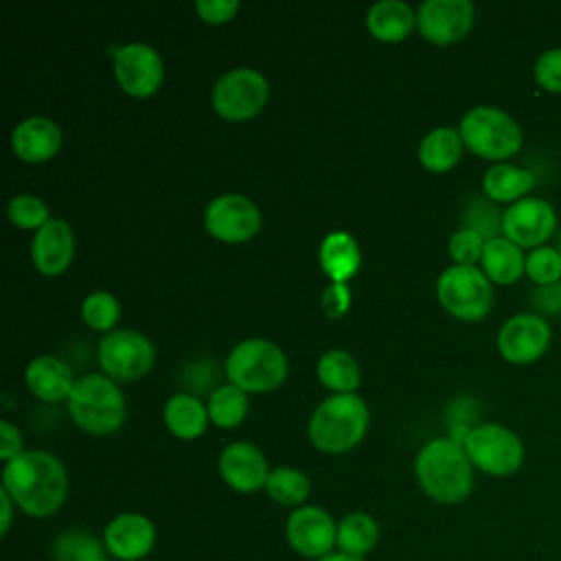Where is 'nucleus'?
Returning a JSON list of instances; mask_svg holds the SVG:
<instances>
[{
	"mask_svg": "<svg viewBox=\"0 0 561 561\" xmlns=\"http://www.w3.org/2000/svg\"><path fill=\"white\" fill-rule=\"evenodd\" d=\"M318 561H364V559H357V557H351V554H344V552H331Z\"/></svg>",
	"mask_w": 561,
	"mask_h": 561,
	"instance_id": "44",
	"label": "nucleus"
},
{
	"mask_svg": "<svg viewBox=\"0 0 561 561\" xmlns=\"http://www.w3.org/2000/svg\"><path fill=\"white\" fill-rule=\"evenodd\" d=\"M440 305L460 320H482L493 305V287L476 265H449L436 280Z\"/></svg>",
	"mask_w": 561,
	"mask_h": 561,
	"instance_id": "7",
	"label": "nucleus"
},
{
	"mask_svg": "<svg viewBox=\"0 0 561 561\" xmlns=\"http://www.w3.org/2000/svg\"><path fill=\"white\" fill-rule=\"evenodd\" d=\"M204 226L213 237L228 243H239L259 230L261 213L250 197L226 193L206 206Z\"/></svg>",
	"mask_w": 561,
	"mask_h": 561,
	"instance_id": "12",
	"label": "nucleus"
},
{
	"mask_svg": "<svg viewBox=\"0 0 561 561\" xmlns=\"http://www.w3.org/2000/svg\"><path fill=\"white\" fill-rule=\"evenodd\" d=\"M226 373L230 383L245 392H267L278 388L287 377V359L278 344L250 337L228 353Z\"/></svg>",
	"mask_w": 561,
	"mask_h": 561,
	"instance_id": "5",
	"label": "nucleus"
},
{
	"mask_svg": "<svg viewBox=\"0 0 561 561\" xmlns=\"http://www.w3.org/2000/svg\"><path fill=\"white\" fill-rule=\"evenodd\" d=\"M533 305L543 313H561V280L552 285H541L533 294Z\"/></svg>",
	"mask_w": 561,
	"mask_h": 561,
	"instance_id": "42",
	"label": "nucleus"
},
{
	"mask_svg": "<svg viewBox=\"0 0 561 561\" xmlns=\"http://www.w3.org/2000/svg\"><path fill=\"white\" fill-rule=\"evenodd\" d=\"M219 473L224 482L239 493H254L265 486L270 469L263 451L252 443H230L219 456Z\"/></svg>",
	"mask_w": 561,
	"mask_h": 561,
	"instance_id": "18",
	"label": "nucleus"
},
{
	"mask_svg": "<svg viewBox=\"0 0 561 561\" xmlns=\"http://www.w3.org/2000/svg\"><path fill=\"white\" fill-rule=\"evenodd\" d=\"M557 250H559V254H561V232H559V248H557Z\"/></svg>",
	"mask_w": 561,
	"mask_h": 561,
	"instance_id": "45",
	"label": "nucleus"
},
{
	"mask_svg": "<svg viewBox=\"0 0 561 561\" xmlns=\"http://www.w3.org/2000/svg\"><path fill=\"white\" fill-rule=\"evenodd\" d=\"M416 24V13L401 0H379L366 13L368 31L381 42H399L410 35Z\"/></svg>",
	"mask_w": 561,
	"mask_h": 561,
	"instance_id": "23",
	"label": "nucleus"
},
{
	"mask_svg": "<svg viewBox=\"0 0 561 561\" xmlns=\"http://www.w3.org/2000/svg\"><path fill=\"white\" fill-rule=\"evenodd\" d=\"M28 390L44 401L68 399L75 388L72 370L66 362L53 355H39L28 362L24 373Z\"/></svg>",
	"mask_w": 561,
	"mask_h": 561,
	"instance_id": "21",
	"label": "nucleus"
},
{
	"mask_svg": "<svg viewBox=\"0 0 561 561\" xmlns=\"http://www.w3.org/2000/svg\"><path fill=\"white\" fill-rule=\"evenodd\" d=\"M467 221H469L467 228L480 232L486 241L497 237L495 232L502 230V215L493 204L484 199H473V208L467 213Z\"/></svg>",
	"mask_w": 561,
	"mask_h": 561,
	"instance_id": "37",
	"label": "nucleus"
},
{
	"mask_svg": "<svg viewBox=\"0 0 561 561\" xmlns=\"http://www.w3.org/2000/svg\"><path fill=\"white\" fill-rule=\"evenodd\" d=\"M22 434L20 430L9 423V421H0V458L4 462H9L11 458H15L18 454H22Z\"/></svg>",
	"mask_w": 561,
	"mask_h": 561,
	"instance_id": "41",
	"label": "nucleus"
},
{
	"mask_svg": "<svg viewBox=\"0 0 561 561\" xmlns=\"http://www.w3.org/2000/svg\"><path fill=\"white\" fill-rule=\"evenodd\" d=\"M484 243L486 239L480 232L471 228H460L449 239V254L458 265H473L482 259Z\"/></svg>",
	"mask_w": 561,
	"mask_h": 561,
	"instance_id": "36",
	"label": "nucleus"
},
{
	"mask_svg": "<svg viewBox=\"0 0 561 561\" xmlns=\"http://www.w3.org/2000/svg\"><path fill=\"white\" fill-rule=\"evenodd\" d=\"M318 379L335 394L353 392L359 386V366L346 351L333 348L320 355Z\"/></svg>",
	"mask_w": 561,
	"mask_h": 561,
	"instance_id": "30",
	"label": "nucleus"
},
{
	"mask_svg": "<svg viewBox=\"0 0 561 561\" xmlns=\"http://www.w3.org/2000/svg\"><path fill=\"white\" fill-rule=\"evenodd\" d=\"M462 136L454 127H436L425 134L419 145V160L430 171H447L451 169L462 153Z\"/></svg>",
	"mask_w": 561,
	"mask_h": 561,
	"instance_id": "27",
	"label": "nucleus"
},
{
	"mask_svg": "<svg viewBox=\"0 0 561 561\" xmlns=\"http://www.w3.org/2000/svg\"><path fill=\"white\" fill-rule=\"evenodd\" d=\"M482 272L489 280L497 285H511L519 280L526 272V259L519 245L508 241L506 237H493L484 243L482 252Z\"/></svg>",
	"mask_w": 561,
	"mask_h": 561,
	"instance_id": "24",
	"label": "nucleus"
},
{
	"mask_svg": "<svg viewBox=\"0 0 561 561\" xmlns=\"http://www.w3.org/2000/svg\"><path fill=\"white\" fill-rule=\"evenodd\" d=\"M114 75L127 94L149 96L160 88L164 68L153 46L145 42H129L114 55Z\"/></svg>",
	"mask_w": 561,
	"mask_h": 561,
	"instance_id": "13",
	"label": "nucleus"
},
{
	"mask_svg": "<svg viewBox=\"0 0 561 561\" xmlns=\"http://www.w3.org/2000/svg\"><path fill=\"white\" fill-rule=\"evenodd\" d=\"M557 228L554 208L541 197H524L502 213V232L519 248H535Z\"/></svg>",
	"mask_w": 561,
	"mask_h": 561,
	"instance_id": "14",
	"label": "nucleus"
},
{
	"mask_svg": "<svg viewBox=\"0 0 561 561\" xmlns=\"http://www.w3.org/2000/svg\"><path fill=\"white\" fill-rule=\"evenodd\" d=\"M320 267L333 283H346L359 267L362 254L357 248V241L344 232H331L320 243Z\"/></svg>",
	"mask_w": 561,
	"mask_h": 561,
	"instance_id": "22",
	"label": "nucleus"
},
{
	"mask_svg": "<svg viewBox=\"0 0 561 561\" xmlns=\"http://www.w3.org/2000/svg\"><path fill=\"white\" fill-rule=\"evenodd\" d=\"M270 83L254 68H232L213 88V107L228 121H245L263 110Z\"/></svg>",
	"mask_w": 561,
	"mask_h": 561,
	"instance_id": "9",
	"label": "nucleus"
},
{
	"mask_svg": "<svg viewBox=\"0 0 561 561\" xmlns=\"http://www.w3.org/2000/svg\"><path fill=\"white\" fill-rule=\"evenodd\" d=\"M535 79L543 90L561 92V48H548L537 57Z\"/></svg>",
	"mask_w": 561,
	"mask_h": 561,
	"instance_id": "38",
	"label": "nucleus"
},
{
	"mask_svg": "<svg viewBox=\"0 0 561 561\" xmlns=\"http://www.w3.org/2000/svg\"><path fill=\"white\" fill-rule=\"evenodd\" d=\"M13 500L9 497V493L4 489H0V508H2V517H0V533L7 535L11 528V519H13Z\"/></svg>",
	"mask_w": 561,
	"mask_h": 561,
	"instance_id": "43",
	"label": "nucleus"
},
{
	"mask_svg": "<svg viewBox=\"0 0 561 561\" xmlns=\"http://www.w3.org/2000/svg\"><path fill=\"white\" fill-rule=\"evenodd\" d=\"M164 423L178 438L193 440L202 436L208 425V408L197 397L178 392L164 405Z\"/></svg>",
	"mask_w": 561,
	"mask_h": 561,
	"instance_id": "26",
	"label": "nucleus"
},
{
	"mask_svg": "<svg viewBox=\"0 0 561 561\" xmlns=\"http://www.w3.org/2000/svg\"><path fill=\"white\" fill-rule=\"evenodd\" d=\"M462 447L471 465L489 476H511L524 462L522 440L500 423H480L471 427Z\"/></svg>",
	"mask_w": 561,
	"mask_h": 561,
	"instance_id": "8",
	"label": "nucleus"
},
{
	"mask_svg": "<svg viewBox=\"0 0 561 561\" xmlns=\"http://www.w3.org/2000/svg\"><path fill=\"white\" fill-rule=\"evenodd\" d=\"M550 344V324L539 313H517L497 333V351L511 364L539 359Z\"/></svg>",
	"mask_w": 561,
	"mask_h": 561,
	"instance_id": "15",
	"label": "nucleus"
},
{
	"mask_svg": "<svg viewBox=\"0 0 561 561\" xmlns=\"http://www.w3.org/2000/svg\"><path fill=\"white\" fill-rule=\"evenodd\" d=\"M195 9L202 20L219 24V22L230 20L237 13L239 2L237 0H197Z\"/></svg>",
	"mask_w": 561,
	"mask_h": 561,
	"instance_id": "39",
	"label": "nucleus"
},
{
	"mask_svg": "<svg viewBox=\"0 0 561 561\" xmlns=\"http://www.w3.org/2000/svg\"><path fill=\"white\" fill-rule=\"evenodd\" d=\"M368 408L355 392L327 397L309 419L311 443L327 454L353 449L366 434Z\"/></svg>",
	"mask_w": 561,
	"mask_h": 561,
	"instance_id": "3",
	"label": "nucleus"
},
{
	"mask_svg": "<svg viewBox=\"0 0 561 561\" xmlns=\"http://www.w3.org/2000/svg\"><path fill=\"white\" fill-rule=\"evenodd\" d=\"M68 410L81 430L90 434H112L125 421V397L110 377L92 373L75 381Z\"/></svg>",
	"mask_w": 561,
	"mask_h": 561,
	"instance_id": "4",
	"label": "nucleus"
},
{
	"mask_svg": "<svg viewBox=\"0 0 561 561\" xmlns=\"http://www.w3.org/2000/svg\"><path fill=\"white\" fill-rule=\"evenodd\" d=\"M11 147L24 162H44L61 147V129L53 118L28 116L13 127Z\"/></svg>",
	"mask_w": 561,
	"mask_h": 561,
	"instance_id": "20",
	"label": "nucleus"
},
{
	"mask_svg": "<svg viewBox=\"0 0 561 561\" xmlns=\"http://www.w3.org/2000/svg\"><path fill=\"white\" fill-rule=\"evenodd\" d=\"M156 359V348L149 337L131 329H118L103 335L99 342V362L110 379H136L149 373Z\"/></svg>",
	"mask_w": 561,
	"mask_h": 561,
	"instance_id": "10",
	"label": "nucleus"
},
{
	"mask_svg": "<svg viewBox=\"0 0 561 561\" xmlns=\"http://www.w3.org/2000/svg\"><path fill=\"white\" fill-rule=\"evenodd\" d=\"M309 478L294 467H276L270 471L265 491L280 506H302L309 497Z\"/></svg>",
	"mask_w": 561,
	"mask_h": 561,
	"instance_id": "31",
	"label": "nucleus"
},
{
	"mask_svg": "<svg viewBox=\"0 0 561 561\" xmlns=\"http://www.w3.org/2000/svg\"><path fill=\"white\" fill-rule=\"evenodd\" d=\"M416 482L438 504H458L473 491V465L462 445L451 438H432L414 460Z\"/></svg>",
	"mask_w": 561,
	"mask_h": 561,
	"instance_id": "2",
	"label": "nucleus"
},
{
	"mask_svg": "<svg viewBox=\"0 0 561 561\" xmlns=\"http://www.w3.org/2000/svg\"><path fill=\"white\" fill-rule=\"evenodd\" d=\"M379 539L377 522L362 511H353L337 522V550L357 559H364Z\"/></svg>",
	"mask_w": 561,
	"mask_h": 561,
	"instance_id": "28",
	"label": "nucleus"
},
{
	"mask_svg": "<svg viewBox=\"0 0 561 561\" xmlns=\"http://www.w3.org/2000/svg\"><path fill=\"white\" fill-rule=\"evenodd\" d=\"M535 186V175L528 169H522L511 162L493 164L484 178L482 188L489 199L493 202H519L530 193Z\"/></svg>",
	"mask_w": 561,
	"mask_h": 561,
	"instance_id": "25",
	"label": "nucleus"
},
{
	"mask_svg": "<svg viewBox=\"0 0 561 561\" xmlns=\"http://www.w3.org/2000/svg\"><path fill=\"white\" fill-rule=\"evenodd\" d=\"M462 142L480 158L502 162L515 156L524 142L519 125L493 105L469 110L458 127Z\"/></svg>",
	"mask_w": 561,
	"mask_h": 561,
	"instance_id": "6",
	"label": "nucleus"
},
{
	"mask_svg": "<svg viewBox=\"0 0 561 561\" xmlns=\"http://www.w3.org/2000/svg\"><path fill=\"white\" fill-rule=\"evenodd\" d=\"M2 489L22 513L48 517L66 502L68 473L64 462L50 451L24 449L4 462Z\"/></svg>",
	"mask_w": 561,
	"mask_h": 561,
	"instance_id": "1",
	"label": "nucleus"
},
{
	"mask_svg": "<svg viewBox=\"0 0 561 561\" xmlns=\"http://www.w3.org/2000/svg\"><path fill=\"white\" fill-rule=\"evenodd\" d=\"M105 543L92 533L70 528L59 533L50 543L53 561H107Z\"/></svg>",
	"mask_w": 561,
	"mask_h": 561,
	"instance_id": "29",
	"label": "nucleus"
},
{
	"mask_svg": "<svg viewBox=\"0 0 561 561\" xmlns=\"http://www.w3.org/2000/svg\"><path fill=\"white\" fill-rule=\"evenodd\" d=\"M416 24L421 35L434 44L458 42L473 24V4L469 0H425L416 11Z\"/></svg>",
	"mask_w": 561,
	"mask_h": 561,
	"instance_id": "16",
	"label": "nucleus"
},
{
	"mask_svg": "<svg viewBox=\"0 0 561 561\" xmlns=\"http://www.w3.org/2000/svg\"><path fill=\"white\" fill-rule=\"evenodd\" d=\"M107 552L118 561L145 559L156 546V526L147 515L121 513L103 530Z\"/></svg>",
	"mask_w": 561,
	"mask_h": 561,
	"instance_id": "17",
	"label": "nucleus"
},
{
	"mask_svg": "<svg viewBox=\"0 0 561 561\" xmlns=\"http://www.w3.org/2000/svg\"><path fill=\"white\" fill-rule=\"evenodd\" d=\"M81 316L92 329L107 331L118 322L121 305L110 291H92L81 305Z\"/></svg>",
	"mask_w": 561,
	"mask_h": 561,
	"instance_id": "33",
	"label": "nucleus"
},
{
	"mask_svg": "<svg viewBox=\"0 0 561 561\" xmlns=\"http://www.w3.org/2000/svg\"><path fill=\"white\" fill-rule=\"evenodd\" d=\"M351 305V289L346 283H331L322 294V307L329 318H340Z\"/></svg>",
	"mask_w": 561,
	"mask_h": 561,
	"instance_id": "40",
	"label": "nucleus"
},
{
	"mask_svg": "<svg viewBox=\"0 0 561 561\" xmlns=\"http://www.w3.org/2000/svg\"><path fill=\"white\" fill-rule=\"evenodd\" d=\"M526 274L530 280H535L539 287L541 285H552L561 280V254L557 248H535L526 256Z\"/></svg>",
	"mask_w": 561,
	"mask_h": 561,
	"instance_id": "34",
	"label": "nucleus"
},
{
	"mask_svg": "<svg viewBox=\"0 0 561 561\" xmlns=\"http://www.w3.org/2000/svg\"><path fill=\"white\" fill-rule=\"evenodd\" d=\"M285 535L294 552L318 561L333 552L337 543V522H333L324 508L302 504L287 517Z\"/></svg>",
	"mask_w": 561,
	"mask_h": 561,
	"instance_id": "11",
	"label": "nucleus"
},
{
	"mask_svg": "<svg viewBox=\"0 0 561 561\" xmlns=\"http://www.w3.org/2000/svg\"><path fill=\"white\" fill-rule=\"evenodd\" d=\"M75 254V234L68 221L48 219L39 230H35L31 243V256L35 267L42 274H59L64 272Z\"/></svg>",
	"mask_w": 561,
	"mask_h": 561,
	"instance_id": "19",
	"label": "nucleus"
},
{
	"mask_svg": "<svg viewBox=\"0 0 561 561\" xmlns=\"http://www.w3.org/2000/svg\"><path fill=\"white\" fill-rule=\"evenodd\" d=\"M206 408H208V419L217 427H237L248 412L245 390H241L234 383L219 386L210 392Z\"/></svg>",
	"mask_w": 561,
	"mask_h": 561,
	"instance_id": "32",
	"label": "nucleus"
},
{
	"mask_svg": "<svg viewBox=\"0 0 561 561\" xmlns=\"http://www.w3.org/2000/svg\"><path fill=\"white\" fill-rule=\"evenodd\" d=\"M9 219L18 226V228H42L50 217H48V206L35 197V195H28V193H22V195H15L11 202H9Z\"/></svg>",
	"mask_w": 561,
	"mask_h": 561,
	"instance_id": "35",
	"label": "nucleus"
}]
</instances>
